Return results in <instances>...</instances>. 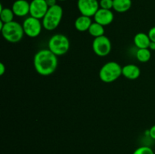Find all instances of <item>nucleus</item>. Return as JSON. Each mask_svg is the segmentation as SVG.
Here are the masks:
<instances>
[{
    "instance_id": "nucleus-1",
    "label": "nucleus",
    "mask_w": 155,
    "mask_h": 154,
    "mask_svg": "<svg viewBox=\"0 0 155 154\" xmlns=\"http://www.w3.org/2000/svg\"><path fill=\"white\" fill-rule=\"evenodd\" d=\"M58 64V56L49 49H42L36 53L33 57V66L41 75H51L55 72Z\"/></svg>"
},
{
    "instance_id": "nucleus-2",
    "label": "nucleus",
    "mask_w": 155,
    "mask_h": 154,
    "mask_svg": "<svg viewBox=\"0 0 155 154\" xmlns=\"http://www.w3.org/2000/svg\"><path fill=\"white\" fill-rule=\"evenodd\" d=\"M63 17V9L59 5L48 8L46 14L42 18V27L45 30L52 31L60 24Z\"/></svg>"
},
{
    "instance_id": "nucleus-3",
    "label": "nucleus",
    "mask_w": 155,
    "mask_h": 154,
    "mask_svg": "<svg viewBox=\"0 0 155 154\" xmlns=\"http://www.w3.org/2000/svg\"><path fill=\"white\" fill-rule=\"evenodd\" d=\"M1 33L3 38L11 43L19 42L25 35L23 26L15 21L5 24Z\"/></svg>"
},
{
    "instance_id": "nucleus-4",
    "label": "nucleus",
    "mask_w": 155,
    "mask_h": 154,
    "mask_svg": "<svg viewBox=\"0 0 155 154\" xmlns=\"http://www.w3.org/2000/svg\"><path fill=\"white\" fill-rule=\"evenodd\" d=\"M120 65L115 61H110L104 63L99 71V78L105 83H110L116 81L122 75Z\"/></svg>"
},
{
    "instance_id": "nucleus-5",
    "label": "nucleus",
    "mask_w": 155,
    "mask_h": 154,
    "mask_svg": "<svg viewBox=\"0 0 155 154\" xmlns=\"http://www.w3.org/2000/svg\"><path fill=\"white\" fill-rule=\"evenodd\" d=\"M48 49L57 56L64 55L70 48V41L64 34H55L50 38Z\"/></svg>"
},
{
    "instance_id": "nucleus-6",
    "label": "nucleus",
    "mask_w": 155,
    "mask_h": 154,
    "mask_svg": "<svg viewBox=\"0 0 155 154\" xmlns=\"http://www.w3.org/2000/svg\"><path fill=\"white\" fill-rule=\"evenodd\" d=\"M112 45L108 37L104 36L95 38L92 42V50L99 57L107 56L111 51Z\"/></svg>"
},
{
    "instance_id": "nucleus-7",
    "label": "nucleus",
    "mask_w": 155,
    "mask_h": 154,
    "mask_svg": "<svg viewBox=\"0 0 155 154\" xmlns=\"http://www.w3.org/2000/svg\"><path fill=\"white\" fill-rule=\"evenodd\" d=\"M23 29L24 34L30 38H36L41 33L42 29V23L40 20L33 17L27 18L23 22Z\"/></svg>"
},
{
    "instance_id": "nucleus-8",
    "label": "nucleus",
    "mask_w": 155,
    "mask_h": 154,
    "mask_svg": "<svg viewBox=\"0 0 155 154\" xmlns=\"http://www.w3.org/2000/svg\"><path fill=\"white\" fill-rule=\"evenodd\" d=\"M77 8L81 15L87 17H94L100 8L98 0H78Z\"/></svg>"
},
{
    "instance_id": "nucleus-9",
    "label": "nucleus",
    "mask_w": 155,
    "mask_h": 154,
    "mask_svg": "<svg viewBox=\"0 0 155 154\" xmlns=\"http://www.w3.org/2000/svg\"><path fill=\"white\" fill-rule=\"evenodd\" d=\"M30 14L37 19H42L48 9L45 0H32L30 3Z\"/></svg>"
},
{
    "instance_id": "nucleus-10",
    "label": "nucleus",
    "mask_w": 155,
    "mask_h": 154,
    "mask_svg": "<svg viewBox=\"0 0 155 154\" xmlns=\"http://www.w3.org/2000/svg\"><path fill=\"white\" fill-rule=\"evenodd\" d=\"M114 15L111 10L101 8L94 15L95 22L98 23L104 27L111 24L114 21Z\"/></svg>"
},
{
    "instance_id": "nucleus-11",
    "label": "nucleus",
    "mask_w": 155,
    "mask_h": 154,
    "mask_svg": "<svg viewBox=\"0 0 155 154\" xmlns=\"http://www.w3.org/2000/svg\"><path fill=\"white\" fill-rule=\"evenodd\" d=\"M30 2L27 0H16L12 5V11L15 16L24 17L30 14Z\"/></svg>"
},
{
    "instance_id": "nucleus-12",
    "label": "nucleus",
    "mask_w": 155,
    "mask_h": 154,
    "mask_svg": "<svg viewBox=\"0 0 155 154\" xmlns=\"http://www.w3.org/2000/svg\"><path fill=\"white\" fill-rule=\"evenodd\" d=\"M140 74L141 69L137 65L127 64L122 68V75L128 79H136L140 76Z\"/></svg>"
},
{
    "instance_id": "nucleus-13",
    "label": "nucleus",
    "mask_w": 155,
    "mask_h": 154,
    "mask_svg": "<svg viewBox=\"0 0 155 154\" xmlns=\"http://www.w3.org/2000/svg\"><path fill=\"white\" fill-rule=\"evenodd\" d=\"M92 24V21L90 17L80 15L76 19L74 22V27L79 32H86L89 30Z\"/></svg>"
},
{
    "instance_id": "nucleus-14",
    "label": "nucleus",
    "mask_w": 155,
    "mask_h": 154,
    "mask_svg": "<svg viewBox=\"0 0 155 154\" xmlns=\"http://www.w3.org/2000/svg\"><path fill=\"white\" fill-rule=\"evenodd\" d=\"M133 42H134L135 45H136V47H137L138 49H140V48H149L151 41L148 34L145 33H139L135 35Z\"/></svg>"
},
{
    "instance_id": "nucleus-15",
    "label": "nucleus",
    "mask_w": 155,
    "mask_h": 154,
    "mask_svg": "<svg viewBox=\"0 0 155 154\" xmlns=\"http://www.w3.org/2000/svg\"><path fill=\"white\" fill-rule=\"evenodd\" d=\"M132 0H114L113 9L118 13H124L130 9Z\"/></svg>"
},
{
    "instance_id": "nucleus-16",
    "label": "nucleus",
    "mask_w": 155,
    "mask_h": 154,
    "mask_svg": "<svg viewBox=\"0 0 155 154\" xmlns=\"http://www.w3.org/2000/svg\"><path fill=\"white\" fill-rule=\"evenodd\" d=\"M12 9L8 8H3L2 5H0V21H2L3 23L12 22L14 21V17H15Z\"/></svg>"
},
{
    "instance_id": "nucleus-17",
    "label": "nucleus",
    "mask_w": 155,
    "mask_h": 154,
    "mask_svg": "<svg viewBox=\"0 0 155 154\" xmlns=\"http://www.w3.org/2000/svg\"><path fill=\"white\" fill-rule=\"evenodd\" d=\"M89 34L94 38L99 37V36H104V26L101 25L100 24L96 22H92L91 24L90 27H89V30H88Z\"/></svg>"
},
{
    "instance_id": "nucleus-18",
    "label": "nucleus",
    "mask_w": 155,
    "mask_h": 154,
    "mask_svg": "<svg viewBox=\"0 0 155 154\" xmlns=\"http://www.w3.org/2000/svg\"><path fill=\"white\" fill-rule=\"evenodd\" d=\"M136 58L141 63H146L149 61L151 57V50L149 48H140L136 51Z\"/></svg>"
},
{
    "instance_id": "nucleus-19",
    "label": "nucleus",
    "mask_w": 155,
    "mask_h": 154,
    "mask_svg": "<svg viewBox=\"0 0 155 154\" xmlns=\"http://www.w3.org/2000/svg\"><path fill=\"white\" fill-rule=\"evenodd\" d=\"M133 154H154V151L151 147L147 146H142L138 147L133 152Z\"/></svg>"
},
{
    "instance_id": "nucleus-20",
    "label": "nucleus",
    "mask_w": 155,
    "mask_h": 154,
    "mask_svg": "<svg viewBox=\"0 0 155 154\" xmlns=\"http://www.w3.org/2000/svg\"><path fill=\"white\" fill-rule=\"evenodd\" d=\"M114 0H100L99 6L101 8L111 10L113 8Z\"/></svg>"
},
{
    "instance_id": "nucleus-21",
    "label": "nucleus",
    "mask_w": 155,
    "mask_h": 154,
    "mask_svg": "<svg viewBox=\"0 0 155 154\" xmlns=\"http://www.w3.org/2000/svg\"><path fill=\"white\" fill-rule=\"evenodd\" d=\"M148 36H149L150 39H151V42H155V27H151V29L149 30L148 33Z\"/></svg>"
},
{
    "instance_id": "nucleus-22",
    "label": "nucleus",
    "mask_w": 155,
    "mask_h": 154,
    "mask_svg": "<svg viewBox=\"0 0 155 154\" xmlns=\"http://www.w3.org/2000/svg\"><path fill=\"white\" fill-rule=\"evenodd\" d=\"M149 136L151 137L152 139H154L155 140V125H153L149 130Z\"/></svg>"
},
{
    "instance_id": "nucleus-23",
    "label": "nucleus",
    "mask_w": 155,
    "mask_h": 154,
    "mask_svg": "<svg viewBox=\"0 0 155 154\" xmlns=\"http://www.w3.org/2000/svg\"><path fill=\"white\" fill-rule=\"evenodd\" d=\"M45 1L47 3L48 7H51V6H54L55 5H57L58 0H45Z\"/></svg>"
},
{
    "instance_id": "nucleus-24",
    "label": "nucleus",
    "mask_w": 155,
    "mask_h": 154,
    "mask_svg": "<svg viewBox=\"0 0 155 154\" xmlns=\"http://www.w3.org/2000/svg\"><path fill=\"white\" fill-rule=\"evenodd\" d=\"M5 66L4 65V63H0V75H2L3 74L5 73Z\"/></svg>"
},
{
    "instance_id": "nucleus-25",
    "label": "nucleus",
    "mask_w": 155,
    "mask_h": 154,
    "mask_svg": "<svg viewBox=\"0 0 155 154\" xmlns=\"http://www.w3.org/2000/svg\"><path fill=\"white\" fill-rule=\"evenodd\" d=\"M149 48L150 50H151V51H155V42H151V43H150V45H149Z\"/></svg>"
},
{
    "instance_id": "nucleus-26",
    "label": "nucleus",
    "mask_w": 155,
    "mask_h": 154,
    "mask_svg": "<svg viewBox=\"0 0 155 154\" xmlns=\"http://www.w3.org/2000/svg\"><path fill=\"white\" fill-rule=\"evenodd\" d=\"M58 1H61V2H63V1H66V0H58Z\"/></svg>"
}]
</instances>
